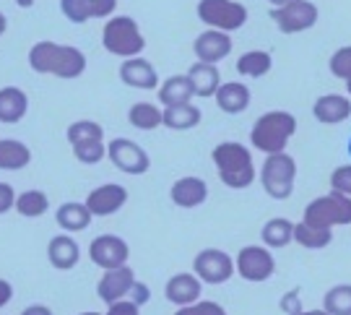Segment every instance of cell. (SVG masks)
<instances>
[{"instance_id":"ba28073f","label":"cell","mask_w":351,"mask_h":315,"mask_svg":"<svg viewBox=\"0 0 351 315\" xmlns=\"http://www.w3.org/2000/svg\"><path fill=\"white\" fill-rule=\"evenodd\" d=\"M237 268H234V258L229 253L219 250V248H206L193 258V274L201 279L203 284H224L232 279Z\"/></svg>"},{"instance_id":"816d5d0a","label":"cell","mask_w":351,"mask_h":315,"mask_svg":"<svg viewBox=\"0 0 351 315\" xmlns=\"http://www.w3.org/2000/svg\"><path fill=\"white\" fill-rule=\"evenodd\" d=\"M349 154H351V141H349Z\"/></svg>"},{"instance_id":"f546056e","label":"cell","mask_w":351,"mask_h":315,"mask_svg":"<svg viewBox=\"0 0 351 315\" xmlns=\"http://www.w3.org/2000/svg\"><path fill=\"white\" fill-rule=\"evenodd\" d=\"M47 209H50V196L45 193V190H24V193H19V198H16V211L26 219H37V216H45L47 214Z\"/></svg>"},{"instance_id":"8992f818","label":"cell","mask_w":351,"mask_h":315,"mask_svg":"<svg viewBox=\"0 0 351 315\" xmlns=\"http://www.w3.org/2000/svg\"><path fill=\"white\" fill-rule=\"evenodd\" d=\"M198 19L216 32H234L247 21V8L237 0H198Z\"/></svg>"},{"instance_id":"52a82bcc","label":"cell","mask_w":351,"mask_h":315,"mask_svg":"<svg viewBox=\"0 0 351 315\" xmlns=\"http://www.w3.org/2000/svg\"><path fill=\"white\" fill-rule=\"evenodd\" d=\"M294 177H297V162L289 154H271L261 170V183L265 193L276 201H284L294 190Z\"/></svg>"},{"instance_id":"7c38bea8","label":"cell","mask_w":351,"mask_h":315,"mask_svg":"<svg viewBox=\"0 0 351 315\" xmlns=\"http://www.w3.org/2000/svg\"><path fill=\"white\" fill-rule=\"evenodd\" d=\"M271 19L276 21L284 34H297V32H304V29L315 26L317 5L310 3V0H297L291 5H284V8H271Z\"/></svg>"},{"instance_id":"e575fe53","label":"cell","mask_w":351,"mask_h":315,"mask_svg":"<svg viewBox=\"0 0 351 315\" xmlns=\"http://www.w3.org/2000/svg\"><path fill=\"white\" fill-rule=\"evenodd\" d=\"M294 240L300 242L302 248L320 250V248H326L328 242L333 240V235H330V229H315L302 222V224H294Z\"/></svg>"},{"instance_id":"1f68e13d","label":"cell","mask_w":351,"mask_h":315,"mask_svg":"<svg viewBox=\"0 0 351 315\" xmlns=\"http://www.w3.org/2000/svg\"><path fill=\"white\" fill-rule=\"evenodd\" d=\"M261 237L268 248H284L294 240V224L289 219H271V222H265Z\"/></svg>"},{"instance_id":"603a6c76","label":"cell","mask_w":351,"mask_h":315,"mask_svg":"<svg viewBox=\"0 0 351 315\" xmlns=\"http://www.w3.org/2000/svg\"><path fill=\"white\" fill-rule=\"evenodd\" d=\"M213 100H216L221 113L239 115L250 107V89L245 86V84H239V81H226V84L219 86Z\"/></svg>"},{"instance_id":"4dcf8cb0","label":"cell","mask_w":351,"mask_h":315,"mask_svg":"<svg viewBox=\"0 0 351 315\" xmlns=\"http://www.w3.org/2000/svg\"><path fill=\"white\" fill-rule=\"evenodd\" d=\"M271 65H274L271 52L250 50V52H245V55L237 60V73H242V76H250V78H261V76H265V73L271 71Z\"/></svg>"},{"instance_id":"d6a6232c","label":"cell","mask_w":351,"mask_h":315,"mask_svg":"<svg viewBox=\"0 0 351 315\" xmlns=\"http://www.w3.org/2000/svg\"><path fill=\"white\" fill-rule=\"evenodd\" d=\"M323 310L328 315H351V284H339L326 292Z\"/></svg>"},{"instance_id":"7402d4cb","label":"cell","mask_w":351,"mask_h":315,"mask_svg":"<svg viewBox=\"0 0 351 315\" xmlns=\"http://www.w3.org/2000/svg\"><path fill=\"white\" fill-rule=\"evenodd\" d=\"M185 76H188L190 86H193V94H195V97H203V100L216 97V91L221 86V76H219L216 65L198 63V60H195V63L190 65V71Z\"/></svg>"},{"instance_id":"2e32d148","label":"cell","mask_w":351,"mask_h":315,"mask_svg":"<svg viewBox=\"0 0 351 315\" xmlns=\"http://www.w3.org/2000/svg\"><path fill=\"white\" fill-rule=\"evenodd\" d=\"M193 52H195L198 63L216 65L232 52V37L224 34V32H216V29H206L193 42Z\"/></svg>"},{"instance_id":"484cf974","label":"cell","mask_w":351,"mask_h":315,"mask_svg":"<svg viewBox=\"0 0 351 315\" xmlns=\"http://www.w3.org/2000/svg\"><path fill=\"white\" fill-rule=\"evenodd\" d=\"M156 97H159V102H162L164 110H167V107L190 104V100H193L195 94H193V86H190L188 76H169L162 86H159Z\"/></svg>"},{"instance_id":"277c9868","label":"cell","mask_w":351,"mask_h":315,"mask_svg":"<svg viewBox=\"0 0 351 315\" xmlns=\"http://www.w3.org/2000/svg\"><path fill=\"white\" fill-rule=\"evenodd\" d=\"M101 45L110 55L130 60V58H141V52L146 50V37H143L136 19L112 16L101 29Z\"/></svg>"},{"instance_id":"44dd1931","label":"cell","mask_w":351,"mask_h":315,"mask_svg":"<svg viewBox=\"0 0 351 315\" xmlns=\"http://www.w3.org/2000/svg\"><path fill=\"white\" fill-rule=\"evenodd\" d=\"M29 113V97L24 89L19 86H3L0 89V123L13 126L21 123Z\"/></svg>"},{"instance_id":"7bdbcfd3","label":"cell","mask_w":351,"mask_h":315,"mask_svg":"<svg viewBox=\"0 0 351 315\" xmlns=\"http://www.w3.org/2000/svg\"><path fill=\"white\" fill-rule=\"evenodd\" d=\"M104 315H141V307L136 303H130V300H120V303L110 305Z\"/></svg>"},{"instance_id":"4316f807","label":"cell","mask_w":351,"mask_h":315,"mask_svg":"<svg viewBox=\"0 0 351 315\" xmlns=\"http://www.w3.org/2000/svg\"><path fill=\"white\" fill-rule=\"evenodd\" d=\"M29 162H32V152L26 143L16 139H0V170L19 172V170L29 167Z\"/></svg>"},{"instance_id":"ffe728a7","label":"cell","mask_w":351,"mask_h":315,"mask_svg":"<svg viewBox=\"0 0 351 315\" xmlns=\"http://www.w3.org/2000/svg\"><path fill=\"white\" fill-rule=\"evenodd\" d=\"M47 261L58 271H71L81 261V248H78V242L71 235L60 232V235H55L47 242Z\"/></svg>"},{"instance_id":"7dc6e473","label":"cell","mask_w":351,"mask_h":315,"mask_svg":"<svg viewBox=\"0 0 351 315\" xmlns=\"http://www.w3.org/2000/svg\"><path fill=\"white\" fill-rule=\"evenodd\" d=\"M5 29H8V19H5V13H0V37L5 34Z\"/></svg>"},{"instance_id":"60d3db41","label":"cell","mask_w":351,"mask_h":315,"mask_svg":"<svg viewBox=\"0 0 351 315\" xmlns=\"http://www.w3.org/2000/svg\"><path fill=\"white\" fill-rule=\"evenodd\" d=\"M281 310L287 315H302L304 310H302V300H300V292L291 290L287 292L284 297H281Z\"/></svg>"},{"instance_id":"d4e9b609","label":"cell","mask_w":351,"mask_h":315,"mask_svg":"<svg viewBox=\"0 0 351 315\" xmlns=\"http://www.w3.org/2000/svg\"><path fill=\"white\" fill-rule=\"evenodd\" d=\"M313 113L320 123L336 126V123H343L351 115V102L346 97H341V94H326V97H320L315 102Z\"/></svg>"},{"instance_id":"3957f363","label":"cell","mask_w":351,"mask_h":315,"mask_svg":"<svg viewBox=\"0 0 351 315\" xmlns=\"http://www.w3.org/2000/svg\"><path fill=\"white\" fill-rule=\"evenodd\" d=\"M297 130V120L291 113H284V110H274V113H265L263 117L255 120L250 133L252 146L263 154H284L289 139L294 136Z\"/></svg>"},{"instance_id":"bcb514c9","label":"cell","mask_w":351,"mask_h":315,"mask_svg":"<svg viewBox=\"0 0 351 315\" xmlns=\"http://www.w3.org/2000/svg\"><path fill=\"white\" fill-rule=\"evenodd\" d=\"M271 5H276V8H284V5H291V3H297V0H268Z\"/></svg>"},{"instance_id":"9c48e42d","label":"cell","mask_w":351,"mask_h":315,"mask_svg":"<svg viewBox=\"0 0 351 315\" xmlns=\"http://www.w3.org/2000/svg\"><path fill=\"white\" fill-rule=\"evenodd\" d=\"M107 156L114 164V170L125 175H143L151 167L149 152L133 139H112L107 143Z\"/></svg>"},{"instance_id":"681fc988","label":"cell","mask_w":351,"mask_h":315,"mask_svg":"<svg viewBox=\"0 0 351 315\" xmlns=\"http://www.w3.org/2000/svg\"><path fill=\"white\" fill-rule=\"evenodd\" d=\"M302 315H328L326 310H304Z\"/></svg>"},{"instance_id":"cb8c5ba5","label":"cell","mask_w":351,"mask_h":315,"mask_svg":"<svg viewBox=\"0 0 351 315\" xmlns=\"http://www.w3.org/2000/svg\"><path fill=\"white\" fill-rule=\"evenodd\" d=\"M91 211L86 209V203H78V201H68L58 209L55 214V222L58 227L63 229L65 235H75V232H84V229L91 227Z\"/></svg>"},{"instance_id":"9a60e30c","label":"cell","mask_w":351,"mask_h":315,"mask_svg":"<svg viewBox=\"0 0 351 315\" xmlns=\"http://www.w3.org/2000/svg\"><path fill=\"white\" fill-rule=\"evenodd\" d=\"M117 0H60V11L71 24H86L91 19H110Z\"/></svg>"},{"instance_id":"836d02e7","label":"cell","mask_w":351,"mask_h":315,"mask_svg":"<svg viewBox=\"0 0 351 315\" xmlns=\"http://www.w3.org/2000/svg\"><path fill=\"white\" fill-rule=\"evenodd\" d=\"M65 139L71 146L81 143V141H104V128L97 120H75L65 130Z\"/></svg>"},{"instance_id":"f6af8a7d","label":"cell","mask_w":351,"mask_h":315,"mask_svg":"<svg viewBox=\"0 0 351 315\" xmlns=\"http://www.w3.org/2000/svg\"><path fill=\"white\" fill-rule=\"evenodd\" d=\"M21 315H52V307H50V305L37 303V305H29V307H24V310H21Z\"/></svg>"},{"instance_id":"d590c367","label":"cell","mask_w":351,"mask_h":315,"mask_svg":"<svg viewBox=\"0 0 351 315\" xmlns=\"http://www.w3.org/2000/svg\"><path fill=\"white\" fill-rule=\"evenodd\" d=\"M73 156L81 164H99L107 156L104 141H81L73 146Z\"/></svg>"},{"instance_id":"30bf717a","label":"cell","mask_w":351,"mask_h":315,"mask_svg":"<svg viewBox=\"0 0 351 315\" xmlns=\"http://www.w3.org/2000/svg\"><path fill=\"white\" fill-rule=\"evenodd\" d=\"M88 258L94 266H99L101 271H112V268L128 266L130 248H128L125 240L117 237V235H99L88 245Z\"/></svg>"},{"instance_id":"ab89813d","label":"cell","mask_w":351,"mask_h":315,"mask_svg":"<svg viewBox=\"0 0 351 315\" xmlns=\"http://www.w3.org/2000/svg\"><path fill=\"white\" fill-rule=\"evenodd\" d=\"M16 190L11 183H0V214H8L11 209H16Z\"/></svg>"},{"instance_id":"4fadbf2b","label":"cell","mask_w":351,"mask_h":315,"mask_svg":"<svg viewBox=\"0 0 351 315\" xmlns=\"http://www.w3.org/2000/svg\"><path fill=\"white\" fill-rule=\"evenodd\" d=\"M136 281L138 279H136V271L130 266L112 268V271H104L101 274L99 284H97V294H99L101 303L110 307V305L120 303V300H128V294H130Z\"/></svg>"},{"instance_id":"d6986e66","label":"cell","mask_w":351,"mask_h":315,"mask_svg":"<svg viewBox=\"0 0 351 315\" xmlns=\"http://www.w3.org/2000/svg\"><path fill=\"white\" fill-rule=\"evenodd\" d=\"M169 198H172V203L180 206V209H198V206L206 203V198H208V185H206V180H201V177L185 175L172 183Z\"/></svg>"},{"instance_id":"f907efd6","label":"cell","mask_w":351,"mask_h":315,"mask_svg":"<svg viewBox=\"0 0 351 315\" xmlns=\"http://www.w3.org/2000/svg\"><path fill=\"white\" fill-rule=\"evenodd\" d=\"M78 315H104V313H97V310H86V313H78Z\"/></svg>"},{"instance_id":"ac0fdd59","label":"cell","mask_w":351,"mask_h":315,"mask_svg":"<svg viewBox=\"0 0 351 315\" xmlns=\"http://www.w3.org/2000/svg\"><path fill=\"white\" fill-rule=\"evenodd\" d=\"M120 81L130 89H143V91H154L159 89V73L156 68L146 60V58H130V60H123L120 65Z\"/></svg>"},{"instance_id":"74e56055","label":"cell","mask_w":351,"mask_h":315,"mask_svg":"<svg viewBox=\"0 0 351 315\" xmlns=\"http://www.w3.org/2000/svg\"><path fill=\"white\" fill-rule=\"evenodd\" d=\"M175 315H226V310L219 303H211V300H201V303L188 305V307H177Z\"/></svg>"},{"instance_id":"f1b7e54d","label":"cell","mask_w":351,"mask_h":315,"mask_svg":"<svg viewBox=\"0 0 351 315\" xmlns=\"http://www.w3.org/2000/svg\"><path fill=\"white\" fill-rule=\"evenodd\" d=\"M203 113L190 102V104H180V107H167L164 110V126L172 130H190L201 123Z\"/></svg>"},{"instance_id":"f35d334b","label":"cell","mask_w":351,"mask_h":315,"mask_svg":"<svg viewBox=\"0 0 351 315\" xmlns=\"http://www.w3.org/2000/svg\"><path fill=\"white\" fill-rule=\"evenodd\" d=\"M330 185L336 193H343V196H351V164L346 167H339L333 175H330Z\"/></svg>"},{"instance_id":"b9f144b4","label":"cell","mask_w":351,"mask_h":315,"mask_svg":"<svg viewBox=\"0 0 351 315\" xmlns=\"http://www.w3.org/2000/svg\"><path fill=\"white\" fill-rule=\"evenodd\" d=\"M128 300H130V303H136L138 307H143V305L151 300V290L143 284V281H136V284H133V290H130V294H128Z\"/></svg>"},{"instance_id":"8d00e7d4","label":"cell","mask_w":351,"mask_h":315,"mask_svg":"<svg viewBox=\"0 0 351 315\" xmlns=\"http://www.w3.org/2000/svg\"><path fill=\"white\" fill-rule=\"evenodd\" d=\"M330 73L343 78L351 91V47H341V50L333 52V58H330Z\"/></svg>"},{"instance_id":"8fae6325","label":"cell","mask_w":351,"mask_h":315,"mask_svg":"<svg viewBox=\"0 0 351 315\" xmlns=\"http://www.w3.org/2000/svg\"><path fill=\"white\" fill-rule=\"evenodd\" d=\"M234 268L242 279L247 281H265V279L274 277L276 271V261L274 255L261 248V245H247L237 253V261H234Z\"/></svg>"},{"instance_id":"83f0119b","label":"cell","mask_w":351,"mask_h":315,"mask_svg":"<svg viewBox=\"0 0 351 315\" xmlns=\"http://www.w3.org/2000/svg\"><path fill=\"white\" fill-rule=\"evenodd\" d=\"M128 123L138 130H156L159 126H164V113L151 102H136L128 110Z\"/></svg>"},{"instance_id":"6da1fadb","label":"cell","mask_w":351,"mask_h":315,"mask_svg":"<svg viewBox=\"0 0 351 315\" xmlns=\"http://www.w3.org/2000/svg\"><path fill=\"white\" fill-rule=\"evenodd\" d=\"M29 65H32L34 73L73 81V78L84 76L86 55L78 47H73V45H58V42H50V39H42L29 50Z\"/></svg>"},{"instance_id":"e0dca14e","label":"cell","mask_w":351,"mask_h":315,"mask_svg":"<svg viewBox=\"0 0 351 315\" xmlns=\"http://www.w3.org/2000/svg\"><path fill=\"white\" fill-rule=\"evenodd\" d=\"M201 292H203V281L193 271L175 274V277L167 281V287H164L167 300L172 305H177V307H188V305L201 303Z\"/></svg>"},{"instance_id":"ee69618b","label":"cell","mask_w":351,"mask_h":315,"mask_svg":"<svg viewBox=\"0 0 351 315\" xmlns=\"http://www.w3.org/2000/svg\"><path fill=\"white\" fill-rule=\"evenodd\" d=\"M11 300H13V284L5 281V279H0V307H5Z\"/></svg>"},{"instance_id":"c3c4849f","label":"cell","mask_w":351,"mask_h":315,"mask_svg":"<svg viewBox=\"0 0 351 315\" xmlns=\"http://www.w3.org/2000/svg\"><path fill=\"white\" fill-rule=\"evenodd\" d=\"M19 3V8H32L34 5V0H16Z\"/></svg>"},{"instance_id":"7a4b0ae2","label":"cell","mask_w":351,"mask_h":315,"mask_svg":"<svg viewBox=\"0 0 351 315\" xmlns=\"http://www.w3.org/2000/svg\"><path fill=\"white\" fill-rule=\"evenodd\" d=\"M211 159L219 170V180L226 188L242 190L250 188L255 180V164H252V154L237 143V141H224L211 152Z\"/></svg>"},{"instance_id":"5bb4252c","label":"cell","mask_w":351,"mask_h":315,"mask_svg":"<svg viewBox=\"0 0 351 315\" xmlns=\"http://www.w3.org/2000/svg\"><path fill=\"white\" fill-rule=\"evenodd\" d=\"M86 209L91 216H112L128 203V190L117 183H104L86 196Z\"/></svg>"},{"instance_id":"5b68a950","label":"cell","mask_w":351,"mask_h":315,"mask_svg":"<svg viewBox=\"0 0 351 315\" xmlns=\"http://www.w3.org/2000/svg\"><path fill=\"white\" fill-rule=\"evenodd\" d=\"M304 224L315 229H330L336 224H351V198L343 193H330L323 198H315L304 209Z\"/></svg>"}]
</instances>
